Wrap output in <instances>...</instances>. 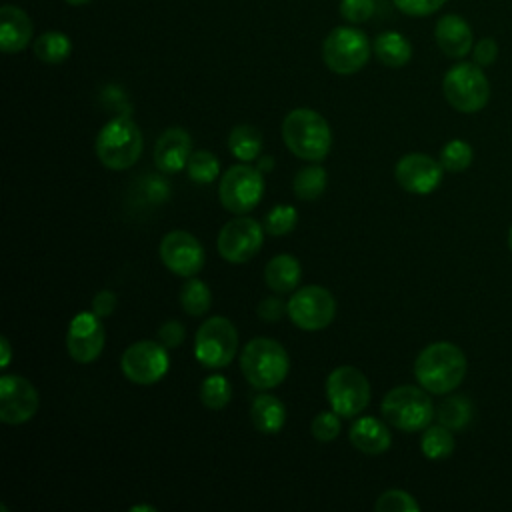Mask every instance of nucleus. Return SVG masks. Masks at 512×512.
I'll use <instances>...</instances> for the list:
<instances>
[{
  "mask_svg": "<svg viewBox=\"0 0 512 512\" xmlns=\"http://www.w3.org/2000/svg\"><path fill=\"white\" fill-rule=\"evenodd\" d=\"M466 356L452 342H432L414 360V376L430 394L456 390L466 376Z\"/></svg>",
  "mask_w": 512,
  "mask_h": 512,
  "instance_id": "1",
  "label": "nucleus"
},
{
  "mask_svg": "<svg viewBox=\"0 0 512 512\" xmlns=\"http://www.w3.org/2000/svg\"><path fill=\"white\" fill-rule=\"evenodd\" d=\"M282 140L294 156L320 162L332 148V130L320 112L294 108L282 122Z\"/></svg>",
  "mask_w": 512,
  "mask_h": 512,
  "instance_id": "2",
  "label": "nucleus"
},
{
  "mask_svg": "<svg viewBox=\"0 0 512 512\" xmlns=\"http://www.w3.org/2000/svg\"><path fill=\"white\" fill-rule=\"evenodd\" d=\"M240 368L256 390H272L284 382L290 358L284 346L272 338H252L240 354Z\"/></svg>",
  "mask_w": 512,
  "mask_h": 512,
  "instance_id": "3",
  "label": "nucleus"
},
{
  "mask_svg": "<svg viewBox=\"0 0 512 512\" xmlns=\"http://www.w3.org/2000/svg\"><path fill=\"white\" fill-rule=\"evenodd\" d=\"M142 146V132L126 114L108 120L94 142L98 160L110 170H126L134 166L142 154Z\"/></svg>",
  "mask_w": 512,
  "mask_h": 512,
  "instance_id": "4",
  "label": "nucleus"
},
{
  "mask_svg": "<svg viewBox=\"0 0 512 512\" xmlns=\"http://www.w3.org/2000/svg\"><path fill=\"white\" fill-rule=\"evenodd\" d=\"M384 420L402 430V432H418L430 426L436 410L428 396V390L418 386H396L392 388L382 404H380Z\"/></svg>",
  "mask_w": 512,
  "mask_h": 512,
  "instance_id": "5",
  "label": "nucleus"
},
{
  "mask_svg": "<svg viewBox=\"0 0 512 512\" xmlns=\"http://www.w3.org/2000/svg\"><path fill=\"white\" fill-rule=\"evenodd\" d=\"M442 92L454 110L472 114L488 104L490 84L482 66L476 62H460L444 74Z\"/></svg>",
  "mask_w": 512,
  "mask_h": 512,
  "instance_id": "6",
  "label": "nucleus"
},
{
  "mask_svg": "<svg viewBox=\"0 0 512 512\" xmlns=\"http://www.w3.org/2000/svg\"><path fill=\"white\" fill-rule=\"evenodd\" d=\"M264 196V176L258 166L234 164L222 176L218 184L220 204L240 216L252 212Z\"/></svg>",
  "mask_w": 512,
  "mask_h": 512,
  "instance_id": "7",
  "label": "nucleus"
},
{
  "mask_svg": "<svg viewBox=\"0 0 512 512\" xmlns=\"http://www.w3.org/2000/svg\"><path fill=\"white\" fill-rule=\"evenodd\" d=\"M238 352V332L224 316H212L200 324L194 338V356L206 368L228 366Z\"/></svg>",
  "mask_w": 512,
  "mask_h": 512,
  "instance_id": "8",
  "label": "nucleus"
},
{
  "mask_svg": "<svg viewBox=\"0 0 512 512\" xmlns=\"http://www.w3.org/2000/svg\"><path fill=\"white\" fill-rule=\"evenodd\" d=\"M322 58L332 72L348 76L362 70L368 62L370 42L362 30L352 26H338L326 36Z\"/></svg>",
  "mask_w": 512,
  "mask_h": 512,
  "instance_id": "9",
  "label": "nucleus"
},
{
  "mask_svg": "<svg viewBox=\"0 0 512 512\" xmlns=\"http://www.w3.org/2000/svg\"><path fill=\"white\" fill-rule=\"evenodd\" d=\"M326 398L340 418L364 412L370 402V382L354 366H338L326 378Z\"/></svg>",
  "mask_w": 512,
  "mask_h": 512,
  "instance_id": "10",
  "label": "nucleus"
},
{
  "mask_svg": "<svg viewBox=\"0 0 512 512\" xmlns=\"http://www.w3.org/2000/svg\"><path fill=\"white\" fill-rule=\"evenodd\" d=\"M166 350L168 348L162 342L154 340H138L130 344L120 358L122 374L138 386L156 384L170 368V356Z\"/></svg>",
  "mask_w": 512,
  "mask_h": 512,
  "instance_id": "11",
  "label": "nucleus"
},
{
  "mask_svg": "<svg viewBox=\"0 0 512 512\" xmlns=\"http://www.w3.org/2000/svg\"><path fill=\"white\" fill-rule=\"evenodd\" d=\"M288 316L302 330H322L336 316V298L330 290L316 284L298 288L288 300Z\"/></svg>",
  "mask_w": 512,
  "mask_h": 512,
  "instance_id": "12",
  "label": "nucleus"
},
{
  "mask_svg": "<svg viewBox=\"0 0 512 512\" xmlns=\"http://www.w3.org/2000/svg\"><path fill=\"white\" fill-rule=\"evenodd\" d=\"M264 226L250 216L240 214L238 218L226 222L218 232V252L224 260L232 264H242L252 260L264 242Z\"/></svg>",
  "mask_w": 512,
  "mask_h": 512,
  "instance_id": "13",
  "label": "nucleus"
},
{
  "mask_svg": "<svg viewBox=\"0 0 512 512\" xmlns=\"http://www.w3.org/2000/svg\"><path fill=\"white\" fill-rule=\"evenodd\" d=\"M160 260L176 276H196L206 260L200 240L186 230H172L160 242Z\"/></svg>",
  "mask_w": 512,
  "mask_h": 512,
  "instance_id": "14",
  "label": "nucleus"
},
{
  "mask_svg": "<svg viewBox=\"0 0 512 512\" xmlns=\"http://www.w3.org/2000/svg\"><path fill=\"white\" fill-rule=\"evenodd\" d=\"M38 390L18 374L0 376V420L4 424H24L38 410Z\"/></svg>",
  "mask_w": 512,
  "mask_h": 512,
  "instance_id": "15",
  "label": "nucleus"
},
{
  "mask_svg": "<svg viewBox=\"0 0 512 512\" xmlns=\"http://www.w3.org/2000/svg\"><path fill=\"white\" fill-rule=\"evenodd\" d=\"M106 334L104 326L100 322V316H96L92 310L90 312H78L66 332V350L72 360L80 364H90L94 362L104 348Z\"/></svg>",
  "mask_w": 512,
  "mask_h": 512,
  "instance_id": "16",
  "label": "nucleus"
},
{
  "mask_svg": "<svg viewBox=\"0 0 512 512\" xmlns=\"http://www.w3.org/2000/svg\"><path fill=\"white\" fill-rule=\"evenodd\" d=\"M444 168L440 160H434L428 154L422 152H410L404 154L394 168L396 182L410 194H430L434 192L442 182Z\"/></svg>",
  "mask_w": 512,
  "mask_h": 512,
  "instance_id": "17",
  "label": "nucleus"
},
{
  "mask_svg": "<svg viewBox=\"0 0 512 512\" xmlns=\"http://www.w3.org/2000/svg\"><path fill=\"white\" fill-rule=\"evenodd\" d=\"M192 154V138L184 128L172 126L160 134L154 146V164L164 174H176L186 168Z\"/></svg>",
  "mask_w": 512,
  "mask_h": 512,
  "instance_id": "18",
  "label": "nucleus"
},
{
  "mask_svg": "<svg viewBox=\"0 0 512 512\" xmlns=\"http://www.w3.org/2000/svg\"><path fill=\"white\" fill-rule=\"evenodd\" d=\"M434 38L438 48L448 58H464L474 46V34L470 24L458 14H446L436 22Z\"/></svg>",
  "mask_w": 512,
  "mask_h": 512,
  "instance_id": "19",
  "label": "nucleus"
},
{
  "mask_svg": "<svg viewBox=\"0 0 512 512\" xmlns=\"http://www.w3.org/2000/svg\"><path fill=\"white\" fill-rule=\"evenodd\" d=\"M32 20L30 16L12 4H4L0 10V48L6 54L22 52L32 40Z\"/></svg>",
  "mask_w": 512,
  "mask_h": 512,
  "instance_id": "20",
  "label": "nucleus"
},
{
  "mask_svg": "<svg viewBox=\"0 0 512 512\" xmlns=\"http://www.w3.org/2000/svg\"><path fill=\"white\" fill-rule=\"evenodd\" d=\"M348 438L356 450L372 456L386 452L392 444L388 426L374 416L356 418L348 430Z\"/></svg>",
  "mask_w": 512,
  "mask_h": 512,
  "instance_id": "21",
  "label": "nucleus"
},
{
  "mask_svg": "<svg viewBox=\"0 0 512 512\" xmlns=\"http://www.w3.org/2000/svg\"><path fill=\"white\" fill-rule=\"evenodd\" d=\"M302 278V266L292 254H278L264 268L266 286L276 294L294 292Z\"/></svg>",
  "mask_w": 512,
  "mask_h": 512,
  "instance_id": "22",
  "label": "nucleus"
},
{
  "mask_svg": "<svg viewBox=\"0 0 512 512\" xmlns=\"http://www.w3.org/2000/svg\"><path fill=\"white\" fill-rule=\"evenodd\" d=\"M250 420L262 434H276L286 424V406L272 394H260L252 400Z\"/></svg>",
  "mask_w": 512,
  "mask_h": 512,
  "instance_id": "23",
  "label": "nucleus"
},
{
  "mask_svg": "<svg viewBox=\"0 0 512 512\" xmlns=\"http://www.w3.org/2000/svg\"><path fill=\"white\" fill-rule=\"evenodd\" d=\"M374 54L376 58L388 68H400L410 62L412 58V44L400 32H382L374 40Z\"/></svg>",
  "mask_w": 512,
  "mask_h": 512,
  "instance_id": "24",
  "label": "nucleus"
},
{
  "mask_svg": "<svg viewBox=\"0 0 512 512\" xmlns=\"http://www.w3.org/2000/svg\"><path fill=\"white\" fill-rule=\"evenodd\" d=\"M472 416H474V406L470 398L464 394H454L440 402L434 418L438 420V424L450 428L452 432H458L470 424Z\"/></svg>",
  "mask_w": 512,
  "mask_h": 512,
  "instance_id": "25",
  "label": "nucleus"
},
{
  "mask_svg": "<svg viewBox=\"0 0 512 512\" xmlns=\"http://www.w3.org/2000/svg\"><path fill=\"white\" fill-rule=\"evenodd\" d=\"M228 148L234 158L242 162H252L262 152V134L256 126L238 124L228 134Z\"/></svg>",
  "mask_w": 512,
  "mask_h": 512,
  "instance_id": "26",
  "label": "nucleus"
},
{
  "mask_svg": "<svg viewBox=\"0 0 512 512\" xmlns=\"http://www.w3.org/2000/svg\"><path fill=\"white\" fill-rule=\"evenodd\" d=\"M32 50H34L36 58L42 60L44 64H60L70 56L72 42L66 34L52 30V32H44L42 36H38L32 44Z\"/></svg>",
  "mask_w": 512,
  "mask_h": 512,
  "instance_id": "27",
  "label": "nucleus"
},
{
  "mask_svg": "<svg viewBox=\"0 0 512 512\" xmlns=\"http://www.w3.org/2000/svg\"><path fill=\"white\" fill-rule=\"evenodd\" d=\"M420 450L428 460L448 458L454 452L452 430L442 424L426 426L422 432V438H420Z\"/></svg>",
  "mask_w": 512,
  "mask_h": 512,
  "instance_id": "28",
  "label": "nucleus"
},
{
  "mask_svg": "<svg viewBox=\"0 0 512 512\" xmlns=\"http://www.w3.org/2000/svg\"><path fill=\"white\" fill-rule=\"evenodd\" d=\"M326 182V170L320 164H310L296 172L292 190L300 200H316L326 190Z\"/></svg>",
  "mask_w": 512,
  "mask_h": 512,
  "instance_id": "29",
  "label": "nucleus"
},
{
  "mask_svg": "<svg viewBox=\"0 0 512 512\" xmlns=\"http://www.w3.org/2000/svg\"><path fill=\"white\" fill-rule=\"evenodd\" d=\"M182 310L190 316H204L212 306V292L208 284L200 278L190 276L180 290Z\"/></svg>",
  "mask_w": 512,
  "mask_h": 512,
  "instance_id": "30",
  "label": "nucleus"
},
{
  "mask_svg": "<svg viewBox=\"0 0 512 512\" xmlns=\"http://www.w3.org/2000/svg\"><path fill=\"white\" fill-rule=\"evenodd\" d=\"M232 398V386L222 374H208L200 386V400L210 410H222Z\"/></svg>",
  "mask_w": 512,
  "mask_h": 512,
  "instance_id": "31",
  "label": "nucleus"
},
{
  "mask_svg": "<svg viewBox=\"0 0 512 512\" xmlns=\"http://www.w3.org/2000/svg\"><path fill=\"white\" fill-rule=\"evenodd\" d=\"M186 170L190 180L198 184H210L220 176V160L208 150H196L190 154Z\"/></svg>",
  "mask_w": 512,
  "mask_h": 512,
  "instance_id": "32",
  "label": "nucleus"
},
{
  "mask_svg": "<svg viewBox=\"0 0 512 512\" xmlns=\"http://www.w3.org/2000/svg\"><path fill=\"white\" fill-rule=\"evenodd\" d=\"M474 152L472 146L466 140L454 138L450 142L444 144V148L440 150V164L444 170L448 172H462L472 164Z\"/></svg>",
  "mask_w": 512,
  "mask_h": 512,
  "instance_id": "33",
  "label": "nucleus"
},
{
  "mask_svg": "<svg viewBox=\"0 0 512 512\" xmlns=\"http://www.w3.org/2000/svg\"><path fill=\"white\" fill-rule=\"evenodd\" d=\"M298 224V210L290 204H276L264 218V230L272 236H284Z\"/></svg>",
  "mask_w": 512,
  "mask_h": 512,
  "instance_id": "34",
  "label": "nucleus"
},
{
  "mask_svg": "<svg viewBox=\"0 0 512 512\" xmlns=\"http://www.w3.org/2000/svg\"><path fill=\"white\" fill-rule=\"evenodd\" d=\"M374 508H376V512H418L420 504L406 490L392 488L378 496Z\"/></svg>",
  "mask_w": 512,
  "mask_h": 512,
  "instance_id": "35",
  "label": "nucleus"
},
{
  "mask_svg": "<svg viewBox=\"0 0 512 512\" xmlns=\"http://www.w3.org/2000/svg\"><path fill=\"white\" fill-rule=\"evenodd\" d=\"M312 436L320 442H330L340 434V416L330 408L326 412H320L312 420Z\"/></svg>",
  "mask_w": 512,
  "mask_h": 512,
  "instance_id": "36",
  "label": "nucleus"
},
{
  "mask_svg": "<svg viewBox=\"0 0 512 512\" xmlns=\"http://www.w3.org/2000/svg\"><path fill=\"white\" fill-rule=\"evenodd\" d=\"M138 192H142V198L148 204H162L170 196V186H168V182L162 176L148 174V178H144L140 182V190Z\"/></svg>",
  "mask_w": 512,
  "mask_h": 512,
  "instance_id": "37",
  "label": "nucleus"
},
{
  "mask_svg": "<svg viewBox=\"0 0 512 512\" xmlns=\"http://www.w3.org/2000/svg\"><path fill=\"white\" fill-rule=\"evenodd\" d=\"M340 14L352 24L366 22L374 14V0H342Z\"/></svg>",
  "mask_w": 512,
  "mask_h": 512,
  "instance_id": "38",
  "label": "nucleus"
},
{
  "mask_svg": "<svg viewBox=\"0 0 512 512\" xmlns=\"http://www.w3.org/2000/svg\"><path fill=\"white\" fill-rule=\"evenodd\" d=\"M446 0H394L396 8L408 16H428L444 6Z\"/></svg>",
  "mask_w": 512,
  "mask_h": 512,
  "instance_id": "39",
  "label": "nucleus"
},
{
  "mask_svg": "<svg viewBox=\"0 0 512 512\" xmlns=\"http://www.w3.org/2000/svg\"><path fill=\"white\" fill-rule=\"evenodd\" d=\"M288 312V302H284L282 298L278 296H268L264 298L258 308H256V314L260 316V320L264 322H278L284 314Z\"/></svg>",
  "mask_w": 512,
  "mask_h": 512,
  "instance_id": "40",
  "label": "nucleus"
},
{
  "mask_svg": "<svg viewBox=\"0 0 512 512\" xmlns=\"http://www.w3.org/2000/svg\"><path fill=\"white\" fill-rule=\"evenodd\" d=\"M158 338L166 348H176L184 342L186 338V328L178 320H166L158 328Z\"/></svg>",
  "mask_w": 512,
  "mask_h": 512,
  "instance_id": "41",
  "label": "nucleus"
},
{
  "mask_svg": "<svg viewBox=\"0 0 512 512\" xmlns=\"http://www.w3.org/2000/svg\"><path fill=\"white\" fill-rule=\"evenodd\" d=\"M472 58L478 66H490L498 58V44L494 38H482L472 48Z\"/></svg>",
  "mask_w": 512,
  "mask_h": 512,
  "instance_id": "42",
  "label": "nucleus"
},
{
  "mask_svg": "<svg viewBox=\"0 0 512 512\" xmlns=\"http://www.w3.org/2000/svg\"><path fill=\"white\" fill-rule=\"evenodd\" d=\"M116 308V294L112 290H100L92 298V312L100 318H108Z\"/></svg>",
  "mask_w": 512,
  "mask_h": 512,
  "instance_id": "43",
  "label": "nucleus"
},
{
  "mask_svg": "<svg viewBox=\"0 0 512 512\" xmlns=\"http://www.w3.org/2000/svg\"><path fill=\"white\" fill-rule=\"evenodd\" d=\"M0 346H2V356H0V366L2 368H8L10 364V358H12V348H10V342L6 336L0 338Z\"/></svg>",
  "mask_w": 512,
  "mask_h": 512,
  "instance_id": "44",
  "label": "nucleus"
},
{
  "mask_svg": "<svg viewBox=\"0 0 512 512\" xmlns=\"http://www.w3.org/2000/svg\"><path fill=\"white\" fill-rule=\"evenodd\" d=\"M258 170L264 174V172H268V170H272L274 168V160L270 158V156H262L260 160H258Z\"/></svg>",
  "mask_w": 512,
  "mask_h": 512,
  "instance_id": "45",
  "label": "nucleus"
},
{
  "mask_svg": "<svg viewBox=\"0 0 512 512\" xmlns=\"http://www.w3.org/2000/svg\"><path fill=\"white\" fill-rule=\"evenodd\" d=\"M130 510H132V512H142V510H144V512H156V508H154V506H148V504H138V506H132Z\"/></svg>",
  "mask_w": 512,
  "mask_h": 512,
  "instance_id": "46",
  "label": "nucleus"
},
{
  "mask_svg": "<svg viewBox=\"0 0 512 512\" xmlns=\"http://www.w3.org/2000/svg\"><path fill=\"white\" fill-rule=\"evenodd\" d=\"M64 2H68L70 6H82V4H86V2H90V0H64Z\"/></svg>",
  "mask_w": 512,
  "mask_h": 512,
  "instance_id": "47",
  "label": "nucleus"
},
{
  "mask_svg": "<svg viewBox=\"0 0 512 512\" xmlns=\"http://www.w3.org/2000/svg\"><path fill=\"white\" fill-rule=\"evenodd\" d=\"M508 248L512 250V226H510V230H508Z\"/></svg>",
  "mask_w": 512,
  "mask_h": 512,
  "instance_id": "48",
  "label": "nucleus"
}]
</instances>
